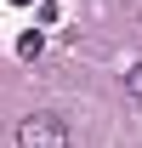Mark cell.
<instances>
[{
    "label": "cell",
    "mask_w": 142,
    "mask_h": 148,
    "mask_svg": "<svg viewBox=\"0 0 142 148\" xmlns=\"http://www.w3.org/2000/svg\"><path fill=\"white\" fill-rule=\"evenodd\" d=\"M125 97H131V103H142V63H131V69H125Z\"/></svg>",
    "instance_id": "2"
},
{
    "label": "cell",
    "mask_w": 142,
    "mask_h": 148,
    "mask_svg": "<svg viewBox=\"0 0 142 148\" xmlns=\"http://www.w3.org/2000/svg\"><path fill=\"white\" fill-rule=\"evenodd\" d=\"M17 148H68V120L63 114H29L17 125Z\"/></svg>",
    "instance_id": "1"
},
{
    "label": "cell",
    "mask_w": 142,
    "mask_h": 148,
    "mask_svg": "<svg viewBox=\"0 0 142 148\" xmlns=\"http://www.w3.org/2000/svg\"><path fill=\"white\" fill-rule=\"evenodd\" d=\"M40 46H46V40H40V29H34V34H23V40H17V51H23V57H40Z\"/></svg>",
    "instance_id": "3"
},
{
    "label": "cell",
    "mask_w": 142,
    "mask_h": 148,
    "mask_svg": "<svg viewBox=\"0 0 142 148\" xmlns=\"http://www.w3.org/2000/svg\"><path fill=\"white\" fill-rule=\"evenodd\" d=\"M12 6H29V0H12Z\"/></svg>",
    "instance_id": "4"
}]
</instances>
